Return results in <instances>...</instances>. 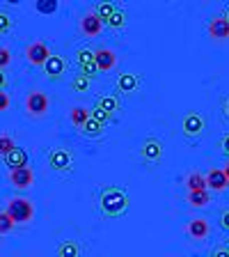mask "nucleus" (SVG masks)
Listing matches in <instances>:
<instances>
[{
  "label": "nucleus",
  "mask_w": 229,
  "mask_h": 257,
  "mask_svg": "<svg viewBox=\"0 0 229 257\" xmlns=\"http://www.w3.org/2000/svg\"><path fill=\"white\" fill-rule=\"evenodd\" d=\"M101 209L108 216H119L128 209V195L117 186H108L101 193Z\"/></svg>",
  "instance_id": "nucleus-1"
},
{
  "label": "nucleus",
  "mask_w": 229,
  "mask_h": 257,
  "mask_svg": "<svg viewBox=\"0 0 229 257\" xmlns=\"http://www.w3.org/2000/svg\"><path fill=\"white\" fill-rule=\"evenodd\" d=\"M5 211L12 216V220H14L16 225L32 223V218H35V204L28 198H12L10 202H7Z\"/></svg>",
  "instance_id": "nucleus-2"
},
{
  "label": "nucleus",
  "mask_w": 229,
  "mask_h": 257,
  "mask_svg": "<svg viewBox=\"0 0 229 257\" xmlns=\"http://www.w3.org/2000/svg\"><path fill=\"white\" fill-rule=\"evenodd\" d=\"M74 166V154L67 147H53L48 154V168L55 172H67Z\"/></svg>",
  "instance_id": "nucleus-3"
},
{
  "label": "nucleus",
  "mask_w": 229,
  "mask_h": 257,
  "mask_svg": "<svg viewBox=\"0 0 229 257\" xmlns=\"http://www.w3.org/2000/svg\"><path fill=\"white\" fill-rule=\"evenodd\" d=\"M26 108L32 117H42V115L48 112V108H51V99H48V94H44L42 90H32L26 99Z\"/></svg>",
  "instance_id": "nucleus-4"
},
{
  "label": "nucleus",
  "mask_w": 229,
  "mask_h": 257,
  "mask_svg": "<svg viewBox=\"0 0 229 257\" xmlns=\"http://www.w3.org/2000/svg\"><path fill=\"white\" fill-rule=\"evenodd\" d=\"M51 55H53L51 48H48L44 42H32L30 46L26 48V58L30 60V64H35V67H44Z\"/></svg>",
  "instance_id": "nucleus-5"
},
{
  "label": "nucleus",
  "mask_w": 229,
  "mask_h": 257,
  "mask_svg": "<svg viewBox=\"0 0 229 257\" xmlns=\"http://www.w3.org/2000/svg\"><path fill=\"white\" fill-rule=\"evenodd\" d=\"M103 26H106V23L101 21V16L96 14V12H87V14L80 19V32L87 35V37H96V35H101Z\"/></svg>",
  "instance_id": "nucleus-6"
},
{
  "label": "nucleus",
  "mask_w": 229,
  "mask_h": 257,
  "mask_svg": "<svg viewBox=\"0 0 229 257\" xmlns=\"http://www.w3.org/2000/svg\"><path fill=\"white\" fill-rule=\"evenodd\" d=\"M181 128L188 138H197V136L204 131V117L199 112H188L181 122Z\"/></svg>",
  "instance_id": "nucleus-7"
},
{
  "label": "nucleus",
  "mask_w": 229,
  "mask_h": 257,
  "mask_svg": "<svg viewBox=\"0 0 229 257\" xmlns=\"http://www.w3.org/2000/svg\"><path fill=\"white\" fill-rule=\"evenodd\" d=\"M10 182L14 184V188H30L35 184V172H32L30 166L26 168H19V170H12L10 172Z\"/></svg>",
  "instance_id": "nucleus-8"
},
{
  "label": "nucleus",
  "mask_w": 229,
  "mask_h": 257,
  "mask_svg": "<svg viewBox=\"0 0 229 257\" xmlns=\"http://www.w3.org/2000/svg\"><path fill=\"white\" fill-rule=\"evenodd\" d=\"M208 35H211V39H215V42L229 39V21L224 16H213V19L208 21Z\"/></svg>",
  "instance_id": "nucleus-9"
},
{
  "label": "nucleus",
  "mask_w": 229,
  "mask_h": 257,
  "mask_svg": "<svg viewBox=\"0 0 229 257\" xmlns=\"http://www.w3.org/2000/svg\"><path fill=\"white\" fill-rule=\"evenodd\" d=\"M78 64H80V74L87 76V78H92L99 71L96 60H94V51H87V48H80L78 51Z\"/></svg>",
  "instance_id": "nucleus-10"
},
{
  "label": "nucleus",
  "mask_w": 229,
  "mask_h": 257,
  "mask_svg": "<svg viewBox=\"0 0 229 257\" xmlns=\"http://www.w3.org/2000/svg\"><path fill=\"white\" fill-rule=\"evenodd\" d=\"M94 60L99 71H110L115 64H117V53L112 48H96L94 51Z\"/></svg>",
  "instance_id": "nucleus-11"
},
{
  "label": "nucleus",
  "mask_w": 229,
  "mask_h": 257,
  "mask_svg": "<svg viewBox=\"0 0 229 257\" xmlns=\"http://www.w3.org/2000/svg\"><path fill=\"white\" fill-rule=\"evenodd\" d=\"M140 154H142L144 161L156 163V161H160V156H163V145H160L156 138H147L142 143V147H140Z\"/></svg>",
  "instance_id": "nucleus-12"
},
{
  "label": "nucleus",
  "mask_w": 229,
  "mask_h": 257,
  "mask_svg": "<svg viewBox=\"0 0 229 257\" xmlns=\"http://www.w3.org/2000/svg\"><path fill=\"white\" fill-rule=\"evenodd\" d=\"M208 220L206 218H192L190 223L186 225V232H188V236H192V239H197V241H202V239H206L208 236Z\"/></svg>",
  "instance_id": "nucleus-13"
},
{
  "label": "nucleus",
  "mask_w": 229,
  "mask_h": 257,
  "mask_svg": "<svg viewBox=\"0 0 229 257\" xmlns=\"http://www.w3.org/2000/svg\"><path fill=\"white\" fill-rule=\"evenodd\" d=\"M227 186H229V179L224 177L222 170H208L206 188H211V191H215V193H222V191H227Z\"/></svg>",
  "instance_id": "nucleus-14"
},
{
  "label": "nucleus",
  "mask_w": 229,
  "mask_h": 257,
  "mask_svg": "<svg viewBox=\"0 0 229 257\" xmlns=\"http://www.w3.org/2000/svg\"><path fill=\"white\" fill-rule=\"evenodd\" d=\"M44 69H46V74L51 78H58V76H62L67 71V58L64 55H51L48 62L44 64Z\"/></svg>",
  "instance_id": "nucleus-15"
},
{
  "label": "nucleus",
  "mask_w": 229,
  "mask_h": 257,
  "mask_svg": "<svg viewBox=\"0 0 229 257\" xmlns=\"http://www.w3.org/2000/svg\"><path fill=\"white\" fill-rule=\"evenodd\" d=\"M5 166H7V168H12V170H19V168L30 166V163H28V154H26V150L16 147L14 152H10V154L5 156Z\"/></svg>",
  "instance_id": "nucleus-16"
},
{
  "label": "nucleus",
  "mask_w": 229,
  "mask_h": 257,
  "mask_svg": "<svg viewBox=\"0 0 229 257\" xmlns=\"http://www.w3.org/2000/svg\"><path fill=\"white\" fill-rule=\"evenodd\" d=\"M69 117H71V122H74V126L83 128L92 119V110L90 108H85V106H74L71 108V112H69Z\"/></svg>",
  "instance_id": "nucleus-17"
},
{
  "label": "nucleus",
  "mask_w": 229,
  "mask_h": 257,
  "mask_svg": "<svg viewBox=\"0 0 229 257\" xmlns=\"http://www.w3.org/2000/svg\"><path fill=\"white\" fill-rule=\"evenodd\" d=\"M186 188H188V193L208 191L206 188V175H202V172H190V175L186 177Z\"/></svg>",
  "instance_id": "nucleus-18"
},
{
  "label": "nucleus",
  "mask_w": 229,
  "mask_h": 257,
  "mask_svg": "<svg viewBox=\"0 0 229 257\" xmlns=\"http://www.w3.org/2000/svg\"><path fill=\"white\" fill-rule=\"evenodd\" d=\"M138 85H140L138 74H122L117 78V90H122V92H133Z\"/></svg>",
  "instance_id": "nucleus-19"
},
{
  "label": "nucleus",
  "mask_w": 229,
  "mask_h": 257,
  "mask_svg": "<svg viewBox=\"0 0 229 257\" xmlns=\"http://www.w3.org/2000/svg\"><path fill=\"white\" fill-rule=\"evenodd\" d=\"M80 255V246L76 241H62L58 246V257H78Z\"/></svg>",
  "instance_id": "nucleus-20"
},
{
  "label": "nucleus",
  "mask_w": 229,
  "mask_h": 257,
  "mask_svg": "<svg viewBox=\"0 0 229 257\" xmlns=\"http://www.w3.org/2000/svg\"><path fill=\"white\" fill-rule=\"evenodd\" d=\"M188 204L195 209H202L208 204V200H211V195H208V191H197V193H188Z\"/></svg>",
  "instance_id": "nucleus-21"
},
{
  "label": "nucleus",
  "mask_w": 229,
  "mask_h": 257,
  "mask_svg": "<svg viewBox=\"0 0 229 257\" xmlns=\"http://www.w3.org/2000/svg\"><path fill=\"white\" fill-rule=\"evenodd\" d=\"M80 134L87 136V138H99V136L103 134V124H101V122H96V119L92 117L90 122L85 124V126L80 128Z\"/></svg>",
  "instance_id": "nucleus-22"
},
{
  "label": "nucleus",
  "mask_w": 229,
  "mask_h": 257,
  "mask_svg": "<svg viewBox=\"0 0 229 257\" xmlns=\"http://www.w3.org/2000/svg\"><path fill=\"white\" fill-rule=\"evenodd\" d=\"M96 106L101 108V110H106V112H110V115H115V112L119 110V101L115 99V96H101L99 99V103Z\"/></svg>",
  "instance_id": "nucleus-23"
},
{
  "label": "nucleus",
  "mask_w": 229,
  "mask_h": 257,
  "mask_svg": "<svg viewBox=\"0 0 229 257\" xmlns=\"http://www.w3.org/2000/svg\"><path fill=\"white\" fill-rule=\"evenodd\" d=\"M16 150V143H14V138H12L10 134H3L0 136V156L5 159L10 152H14Z\"/></svg>",
  "instance_id": "nucleus-24"
},
{
  "label": "nucleus",
  "mask_w": 229,
  "mask_h": 257,
  "mask_svg": "<svg viewBox=\"0 0 229 257\" xmlns=\"http://www.w3.org/2000/svg\"><path fill=\"white\" fill-rule=\"evenodd\" d=\"M16 227V223L12 220V216L7 214V211H0V236H5V234H10L12 230Z\"/></svg>",
  "instance_id": "nucleus-25"
},
{
  "label": "nucleus",
  "mask_w": 229,
  "mask_h": 257,
  "mask_svg": "<svg viewBox=\"0 0 229 257\" xmlns=\"http://www.w3.org/2000/svg\"><path fill=\"white\" fill-rule=\"evenodd\" d=\"M115 12H117V10H115V5H112V3H101V5L96 7V14L101 16L103 23H108V19H110Z\"/></svg>",
  "instance_id": "nucleus-26"
},
{
  "label": "nucleus",
  "mask_w": 229,
  "mask_h": 257,
  "mask_svg": "<svg viewBox=\"0 0 229 257\" xmlns=\"http://www.w3.org/2000/svg\"><path fill=\"white\" fill-rule=\"evenodd\" d=\"M55 10H58V3H55V0H39L37 3L39 14H53Z\"/></svg>",
  "instance_id": "nucleus-27"
},
{
  "label": "nucleus",
  "mask_w": 229,
  "mask_h": 257,
  "mask_svg": "<svg viewBox=\"0 0 229 257\" xmlns=\"http://www.w3.org/2000/svg\"><path fill=\"white\" fill-rule=\"evenodd\" d=\"M14 28V21H12V16L7 12H0V35H5Z\"/></svg>",
  "instance_id": "nucleus-28"
},
{
  "label": "nucleus",
  "mask_w": 229,
  "mask_h": 257,
  "mask_svg": "<svg viewBox=\"0 0 229 257\" xmlns=\"http://www.w3.org/2000/svg\"><path fill=\"white\" fill-rule=\"evenodd\" d=\"M71 87H74L76 92H85L87 87H90V78H87V76H83V74L76 76L74 83H71Z\"/></svg>",
  "instance_id": "nucleus-29"
},
{
  "label": "nucleus",
  "mask_w": 229,
  "mask_h": 257,
  "mask_svg": "<svg viewBox=\"0 0 229 257\" xmlns=\"http://www.w3.org/2000/svg\"><path fill=\"white\" fill-rule=\"evenodd\" d=\"M108 23H110L112 28H124L126 26V16H124V12H115V14L108 19Z\"/></svg>",
  "instance_id": "nucleus-30"
},
{
  "label": "nucleus",
  "mask_w": 229,
  "mask_h": 257,
  "mask_svg": "<svg viewBox=\"0 0 229 257\" xmlns=\"http://www.w3.org/2000/svg\"><path fill=\"white\" fill-rule=\"evenodd\" d=\"M10 62H12V51L5 46H0V69L10 67Z\"/></svg>",
  "instance_id": "nucleus-31"
},
{
  "label": "nucleus",
  "mask_w": 229,
  "mask_h": 257,
  "mask_svg": "<svg viewBox=\"0 0 229 257\" xmlns=\"http://www.w3.org/2000/svg\"><path fill=\"white\" fill-rule=\"evenodd\" d=\"M92 117H94V119H96V122H101V124H106V122H108V119H110V117H112V115H110V112H106V110H101V108L96 106V108H94V110H92Z\"/></svg>",
  "instance_id": "nucleus-32"
},
{
  "label": "nucleus",
  "mask_w": 229,
  "mask_h": 257,
  "mask_svg": "<svg viewBox=\"0 0 229 257\" xmlns=\"http://www.w3.org/2000/svg\"><path fill=\"white\" fill-rule=\"evenodd\" d=\"M10 103H12L10 94H7L5 90H0V112H5L7 108H10Z\"/></svg>",
  "instance_id": "nucleus-33"
},
{
  "label": "nucleus",
  "mask_w": 229,
  "mask_h": 257,
  "mask_svg": "<svg viewBox=\"0 0 229 257\" xmlns=\"http://www.w3.org/2000/svg\"><path fill=\"white\" fill-rule=\"evenodd\" d=\"M211 257H229V248H222V246H218L213 252H211Z\"/></svg>",
  "instance_id": "nucleus-34"
},
{
  "label": "nucleus",
  "mask_w": 229,
  "mask_h": 257,
  "mask_svg": "<svg viewBox=\"0 0 229 257\" xmlns=\"http://www.w3.org/2000/svg\"><path fill=\"white\" fill-rule=\"evenodd\" d=\"M220 225H222V230H229V209L222 211V216H220Z\"/></svg>",
  "instance_id": "nucleus-35"
},
{
  "label": "nucleus",
  "mask_w": 229,
  "mask_h": 257,
  "mask_svg": "<svg viewBox=\"0 0 229 257\" xmlns=\"http://www.w3.org/2000/svg\"><path fill=\"white\" fill-rule=\"evenodd\" d=\"M220 150H222L224 154L229 156V134H227V136H222V140H220Z\"/></svg>",
  "instance_id": "nucleus-36"
},
{
  "label": "nucleus",
  "mask_w": 229,
  "mask_h": 257,
  "mask_svg": "<svg viewBox=\"0 0 229 257\" xmlns=\"http://www.w3.org/2000/svg\"><path fill=\"white\" fill-rule=\"evenodd\" d=\"M5 83H7V76H5V71L0 69V90H3V87H5Z\"/></svg>",
  "instance_id": "nucleus-37"
},
{
  "label": "nucleus",
  "mask_w": 229,
  "mask_h": 257,
  "mask_svg": "<svg viewBox=\"0 0 229 257\" xmlns=\"http://www.w3.org/2000/svg\"><path fill=\"white\" fill-rule=\"evenodd\" d=\"M222 110H224V115H227V117H229V96H227V99H224V103H222Z\"/></svg>",
  "instance_id": "nucleus-38"
},
{
  "label": "nucleus",
  "mask_w": 229,
  "mask_h": 257,
  "mask_svg": "<svg viewBox=\"0 0 229 257\" xmlns=\"http://www.w3.org/2000/svg\"><path fill=\"white\" fill-rule=\"evenodd\" d=\"M222 172H224V177H227V179H229V161H227V163H224V168H222Z\"/></svg>",
  "instance_id": "nucleus-39"
},
{
  "label": "nucleus",
  "mask_w": 229,
  "mask_h": 257,
  "mask_svg": "<svg viewBox=\"0 0 229 257\" xmlns=\"http://www.w3.org/2000/svg\"><path fill=\"white\" fill-rule=\"evenodd\" d=\"M224 19H227V21H229V10H227V12H224Z\"/></svg>",
  "instance_id": "nucleus-40"
}]
</instances>
